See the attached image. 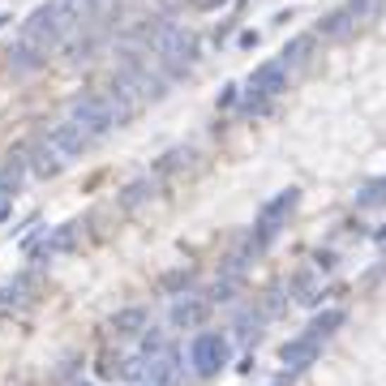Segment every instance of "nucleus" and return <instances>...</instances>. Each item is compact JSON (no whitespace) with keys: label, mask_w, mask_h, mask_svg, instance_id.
Wrapping results in <instances>:
<instances>
[{"label":"nucleus","mask_w":386,"mask_h":386,"mask_svg":"<svg viewBox=\"0 0 386 386\" xmlns=\"http://www.w3.org/2000/svg\"><path fill=\"white\" fill-rule=\"evenodd\" d=\"M65 39H69V26L56 18V9H52V5H39V9L30 13V22H22V35H18V52H13V56H18V69L43 65Z\"/></svg>","instance_id":"1"},{"label":"nucleus","mask_w":386,"mask_h":386,"mask_svg":"<svg viewBox=\"0 0 386 386\" xmlns=\"http://www.w3.org/2000/svg\"><path fill=\"white\" fill-rule=\"evenodd\" d=\"M150 52L163 61V65H172L176 73H185L189 65H193V56H198V43H193V35L185 30V26H176V22H159L150 35Z\"/></svg>","instance_id":"2"},{"label":"nucleus","mask_w":386,"mask_h":386,"mask_svg":"<svg viewBox=\"0 0 386 386\" xmlns=\"http://www.w3.org/2000/svg\"><path fill=\"white\" fill-rule=\"evenodd\" d=\"M296 202H301V189H284V193H275V198L258 210V219H253V253L266 249L275 236L288 228V215L296 210Z\"/></svg>","instance_id":"3"},{"label":"nucleus","mask_w":386,"mask_h":386,"mask_svg":"<svg viewBox=\"0 0 386 386\" xmlns=\"http://www.w3.org/2000/svg\"><path fill=\"white\" fill-rule=\"evenodd\" d=\"M125 373L133 378V386H176V382H181V356H176V348L163 344L155 356L129 361Z\"/></svg>","instance_id":"4"},{"label":"nucleus","mask_w":386,"mask_h":386,"mask_svg":"<svg viewBox=\"0 0 386 386\" xmlns=\"http://www.w3.org/2000/svg\"><path fill=\"white\" fill-rule=\"evenodd\" d=\"M228 356H232V344H228V335H219V330H202L193 339V348H189V361H193L198 378H215L228 365Z\"/></svg>","instance_id":"5"},{"label":"nucleus","mask_w":386,"mask_h":386,"mask_svg":"<svg viewBox=\"0 0 386 386\" xmlns=\"http://www.w3.org/2000/svg\"><path fill=\"white\" fill-rule=\"evenodd\" d=\"M69 121H73L90 142H99L107 129H116V125H112V112H107V103H103V95H78V99L69 103Z\"/></svg>","instance_id":"6"},{"label":"nucleus","mask_w":386,"mask_h":386,"mask_svg":"<svg viewBox=\"0 0 386 386\" xmlns=\"http://www.w3.org/2000/svg\"><path fill=\"white\" fill-rule=\"evenodd\" d=\"M69 163H73V159L56 146V138H52V133H39V138L30 142V150H26V168H30L35 176H43V181L61 176Z\"/></svg>","instance_id":"7"},{"label":"nucleus","mask_w":386,"mask_h":386,"mask_svg":"<svg viewBox=\"0 0 386 386\" xmlns=\"http://www.w3.org/2000/svg\"><path fill=\"white\" fill-rule=\"evenodd\" d=\"M116 82L129 86L138 99H163V82H159V73H150V65H142V61H125L121 73H116Z\"/></svg>","instance_id":"8"},{"label":"nucleus","mask_w":386,"mask_h":386,"mask_svg":"<svg viewBox=\"0 0 386 386\" xmlns=\"http://www.w3.org/2000/svg\"><path fill=\"white\" fill-rule=\"evenodd\" d=\"M249 90H253V95H262V99H275L279 90H288V69H284L279 61L258 65V69H253V78H249Z\"/></svg>","instance_id":"9"},{"label":"nucleus","mask_w":386,"mask_h":386,"mask_svg":"<svg viewBox=\"0 0 386 386\" xmlns=\"http://www.w3.org/2000/svg\"><path fill=\"white\" fill-rule=\"evenodd\" d=\"M78 236H82V224H78V219H69V224H61V228H52V232L43 236V245H39V258L47 262V258L69 253V249L78 245Z\"/></svg>","instance_id":"10"},{"label":"nucleus","mask_w":386,"mask_h":386,"mask_svg":"<svg viewBox=\"0 0 386 386\" xmlns=\"http://www.w3.org/2000/svg\"><path fill=\"white\" fill-rule=\"evenodd\" d=\"M318 348H322V339L305 330V335H296V339H288V344L279 348V361H284L288 369H305V365H313Z\"/></svg>","instance_id":"11"},{"label":"nucleus","mask_w":386,"mask_h":386,"mask_svg":"<svg viewBox=\"0 0 386 386\" xmlns=\"http://www.w3.org/2000/svg\"><path fill=\"white\" fill-rule=\"evenodd\" d=\"M26 181V150H13L5 163H0V206H5Z\"/></svg>","instance_id":"12"},{"label":"nucleus","mask_w":386,"mask_h":386,"mask_svg":"<svg viewBox=\"0 0 386 386\" xmlns=\"http://www.w3.org/2000/svg\"><path fill=\"white\" fill-rule=\"evenodd\" d=\"M210 313V296H185V301H176L172 305V326H198L202 318Z\"/></svg>","instance_id":"13"},{"label":"nucleus","mask_w":386,"mask_h":386,"mask_svg":"<svg viewBox=\"0 0 386 386\" xmlns=\"http://www.w3.org/2000/svg\"><path fill=\"white\" fill-rule=\"evenodd\" d=\"M47 133L56 138V146H61V150H65L69 159H78V155H82V150L90 146V138H86V133H82V129H78L73 121H61V125H52Z\"/></svg>","instance_id":"14"},{"label":"nucleus","mask_w":386,"mask_h":386,"mask_svg":"<svg viewBox=\"0 0 386 386\" xmlns=\"http://www.w3.org/2000/svg\"><path fill=\"white\" fill-rule=\"evenodd\" d=\"M112 330H116V335H142V330H146V309H142V305L121 309V313L112 318Z\"/></svg>","instance_id":"15"},{"label":"nucleus","mask_w":386,"mask_h":386,"mask_svg":"<svg viewBox=\"0 0 386 386\" xmlns=\"http://www.w3.org/2000/svg\"><path fill=\"white\" fill-rule=\"evenodd\" d=\"M30 288H35V275H18V279L0 284V305H22L30 296Z\"/></svg>","instance_id":"16"},{"label":"nucleus","mask_w":386,"mask_h":386,"mask_svg":"<svg viewBox=\"0 0 386 386\" xmlns=\"http://www.w3.org/2000/svg\"><path fill=\"white\" fill-rule=\"evenodd\" d=\"M344 318H348L344 309H326L322 318H313V322H309V335H318V339H326V335H335V330L344 326Z\"/></svg>","instance_id":"17"},{"label":"nucleus","mask_w":386,"mask_h":386,"mask_svg":"<svg viewBox=\"0 0 386 386\" xmlns=\"http://www.w3.org/2000/svg\"><path fill=\"white\" fill-rule=\"evenodd\" d=\"M146 198H155V181H150V176H146V181H133V185L121 193V206H125V210H133V206H142Z\"/></svg>","instance_id":"18"},{"label":"nucleus","mask_w":386,"mask_h":386,"mask_svg":"<svg viewBox=\"0 0 386 386\" xmlns=\"http://www.w3.org/2000/svg\"><path fill=\"white\" fill-rule=\"evenodd\" d=\"M344 13H348V22H373L382 13V0H352Z\"/></svg>","instance_id":"19"},{"label":"nucleus","mask_w":386,"mask_h":386,"mask_svg":"<svg viewBox=\"0 0 386 386\" xmlns=\"http://www.w3.org/2000/svg\"><path fill=\"white\" fill-rule=\"evenodd\" d=\"M309 43H313L309 35H301V39H292V43L284 47V61H279V65H284V69H292V65H301V61H305V52H309Z\"/></svg>","instance_id":"20"},{"label":"nucleus","mask_w":386,"mask_h":386,"mask_svg":"<svg viewBox=\"0 0 386 386\" xmlns=\"http://www.w3.org/2000/svg\"><path fill=\"white\" fill-rule=\"evenodd\" d=\"M356 206H361V210H369V206H386V181L365 185V193L356 198Z\"/></svg>","instance_id":"21"},{"label":"nucleus","mask_w":386,"mask_h":386,"mask_svg":"<svg viewBox=\"0 0 386 386\" xmlns=\"http://www.w3.org/2000/svg\"><path fill=\"white\" fill-rule=\"evenodd\" d=\"M352 22H348V13H335V18H326V26H322V35H330V39H335V35H344Z\"/></svg>","instance_id":"22"},{"label":"nucleus","mask_w":386,"mask_h":386,"mask_svg":"<svg viewBox=\"0 0 386 386\" xmlns=\"http://www.w3.org/2000/svg\"><path fill=\"white\" fill-rule=\"evenodd\" d=\"M258 322H262V313H253V309H249V313H241V322H236V326H241V339L258 335Z\"/></svg>","instance_id":"23"},{"label":"nucleus","mask_w":386,"mask_h":386,"mask_svg":"<svg viewBox=\"0 0 386 386\" xmlns=\"http://www.w3.org/2000/svg\"><path fill=\"white\" fill-rule=\"evenodd\" d=\"M241 47H258V30H241Z\"/></svg>","instance_id":"24"},{"label":"nucleus","mask_w":386,"mask_h":386,"mask_svg":"<svg viewBox=\"0 0 386 386\" xmlns=\"http://www.w3.org/2000/svg\"><path fill=\"white\" fill-rule=\"evenodd\" d=\"M228 103H236V86H228L224 95H219V107H228Z\"/></svg>","instance_id":"25"},{"label":"nucleus","mask_w":386,"mask_h":386,"mask_svg":"<svg viewBox=\"0 0 386 386\" xmlns=\"http://www.w3.org/2000/svg\"><path fill=\"white\" fill-rule=\"evenodd\" d=\"M215 5H224V0H198V9H215Z\"/></svg>","instance_id":"26"},{"label":"nucleus","mask_w":386,"mask_h":386,"mask_svg":"<svg viewBox=\"0 0 386 386\" xmlns=\"http://www.w3.org/2000/svg\"><path fill=\"white\" fill-rule=\"evenodd\" d=\"M107 5V0H86V9H103Z\"/></svg>","instance_id":"27"}]
</instances>
